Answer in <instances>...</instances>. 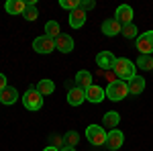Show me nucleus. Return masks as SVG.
Here are the masks:
<instances>
[{
	"label": "nucleus",
	"instance_id": "nucleus-2",
	"mask_svg": "<svg viewBox=\"0 0 153 151\" xmlns=\"http://www.w3.org/2000/svg\"><path fill=\"white\" fill-rule=\"evenodd\" d=\"M129 96V84L123 80H117V82H110L108 86H106V98H110V100H123V98H127Z\"/></svg>",
	"mask_w": 153,
	"mask_h": 151
},
{
	"label": "nucleus",
	"instance_id": "nucleus-15",
	"mask_svg": "<svg viewBox=\"0 0 153 151\" xmlns=\"http://www.w3.org/2000/svg\"><path fill=\"white\" fill-rule=\"evenodd\" d=\"M19 100V92H16V88H12V86H6L2 92H0V102L2 104H14Z\"/></svg>",
	"mask_w": 153,
	"mask_h": 151
},
{
	"label": "nucleus",
	"instance_id": "nucleus-16",
	"mask_svg": "<svg viewBox=\"0 0 153 151\" xmlns=\"http://www.w3.org/2000/svg\"><path fill=\"white\" fill-rule=\"evenodd\" d=\"M4 8H6V12H10V14H25L27 2H23V0H6Z\"/></svg>",
	"mask_w": 153,
	"mask_h": 151
},
{
	"label": "nucleus",
	"instance_id": "nucleus-5",
	"mask_svg": "<svg viewBox=\"0 0 153 151\" xmlns=\"http://www.w3.org/2000/svg\"><path fill=\"white\" fill-rule=\"evenodd\" d=\"M33 49H35L37 53H41V55H47V53H51L55 49V39H51L47 35L37 37L35 41H33Z\"/></svg>",
	"mask_w": 153,
	"mask_h": 151
},
{
	"label": "nucleus",
	"instance_id": "nucleus-19",
	"mask_svg": "<svg viewBox=\"0 0 153 151\" xmlns=\"http://www.w3.org/2000/svg\"><path fill=\"white\" fill-rule=\"evenodd\" d=\"M129 84V94H133V96H137V94H141L143 90H145V80L143 78H133L131 82H127Z\"/></svg>",
	"mask_w": 153,
	"mask_h": 151
},
{
	"label": "nucleus",
	"instance_id": "nucleus-29",
	"mask_svg": "<svg viewBox=\"0 0 153 151\" xmlns=\"http://www.w3.org/2000/svg\"><path fill=\"white\" fill-rule=\"evenodd\" d=\"M6 86H8V84H6V76H4V74H0V92H2Z\"/></svg>",
	"mask_w": 153,
	"mask_h": 151
},
{
	"label": "nucleus",
	"instance_id": "nucleus-27",
	"mask_svg": "<svg viewBox=\"0 0 153 151\" xmlns=\"http://www.w3.org/2000/svg\"><path fill=\"white\" fill-rule=\"evenodd\" d=\"M120 33L127 37V39H133V37H137V27L131 23V25H127V27H123V31H120Z\"/></svg>",
	"mask_w": 153,
	"mask_h": 151
},
{
	"label": "nucleus",
	"instance_id": "nucleus-24",
	"mask_svg": "<svg viewBox=\"0 0 153 151\" xmlns=\"http://www.w3.org/2000/svg\"><path fill=\"white\" fill-rule=\"evenodd\" d=\"M78 141H80V135H78L76 131H68V133L63 135V143H65V147H76Z\"/></svg>",
	"mask_w": 153,
	"mask_h": 151
},
{
	"label": "nucleus",
	"instance_id": "nucleus-13",
	"mask_svg": "<svg viewBox=\"0 0 153 151\" xmlns=\"http://www.w3.org/2000/svg\"><path fill=\"white\" fill-rule=\"evenodd\" d=\"M55 49H59L61 53H70L71 49H74V39H71V35H61L55 39Z\"/></svg>",
	"mask_w": 153,
	"mask_h": 151
},
{
	"label": "nucleus",
	"instance_id": "nucleus-17",
	"mask_svg": "<svg viewBox=\"0 0 153 151\" xmlns=\"http://www.w3.org/2000/svg\"><path fill=\"white\" fill-rule=\"evenodd\" d=\"M118 123H120V115H118L117 110H110V112H106L104 115V118H102V127H106V129H117L118 127Z\"/></svg>",
	"mask_w": 153,
	"mask_h": 151
},
{
	"label": "nucleus",
	"instance_id": "nucleus-18",
	"mask_svg": "<svg viewBox=\"0 0 153 151\" xmlns=\"http://www.w3.org/2000/svg\"><path fill=\"white\" fill-rule=\"evenodd\" d=\"M76 82H78V86H80L82 90H88V88L92 86V74L88 70H80L76 74Z\"/></svg>",
	"mask_w": 153,
	"mask_h": 151
},
{
	"label": "nucleus",
	"instance_id": "nucleus-20",
	"mask_svg": "<svg viewBox=\"0 0 153 151\" xmlns=\"http://www.w3.org/2000/svg\"><path fill=\"white\" fill-rule=\"evenodd\" d=\"M37 90H39L41 96H49V94H53V90H55V84L49 80V78H45V80H41L37 84Z\"/></svg>",
	"mask_w": 153,
	"mask_h": 151
},
{
	"label": "nucleus",
	"instance_id": "nucleus-30",
	"mask_svg": "<svg viewBox=\"0 0 153 151\" xmlns=\"http://www.w3.org/2000/svg\"><path fill=\"white\" fill-rule=\"evenodd\" d=\"M43 151H59V149H55V147H51V145H49V147H45Z\"/></svg>",
	"mask_w": 153,
	"mask_h": 151
},
{
	"label": "nucleus",
	"instance_id": "nucleus-11",
	"mask_svg": "<svg viewBox=\"0 0 153 151\" xmlns=\"http://www.w3.org/2000/svg\"><path fill=\"white\" fill-rule=\"evenodd\" d=\"M86 100V90H82L80 86H74L71 90H68V104L80 106Z\"/></svg>",
	"mask_w": 153,
	"mask_h": 151
},
{
	"label": "nucleus",
	"instance_id": "nucleus-4",
	"mask_svg": "<svg viewBox=\"0 0 153 151\" xmlns=\"http://www.w3.org/2000/svg\"><path fill=\"white\" fill-rule=\"evenodd\" d=\"M23 104L27 110H39L43 106V96L39 94L37 88H29L27 92L23 94Z\"/></svg>",
	"mask_w": 153,
	"mask_h": 151
},
{
	"label": "nucleus",
	"instance_id": "nucleus-26",
	"mask_svg": "<svg viewBox=\"0 0 153 151\" xmlns=\"http://www.w3.org/2000/svg\"><path fill=\"white\" fill-rule=\"evenodd\" d=\"M49 143H51V147H55V149H65V143H63V137H59V135H51L49 137Z\"/></svg>",
	"mask_w": 153,
	"mask_h": 151
},
{
	"label": "nucleus",
	"instance_id": "nucleus-7",
	"mask_svg": "<svg viewBox=\"0 0 153 151\" xmlns=\"http://www.w3.org/2000/svg\"><path fill=\"white\" fill-rule=\"evenodd\" d=\"M114 21H117V23H120V27L131 25V23H133V8H131L129 4L118 6L117 12H114Z\"/></svg>",
	"mask_w": 153,
	"mask_h": 151
},
{
	"label": "nucleus",
	"instance_id": "nucleus-1",
	"mask_svg": "<svg viewBox=\"0 0 153 151\" xmlns=\"http://www.w3.org/2000/svg\"><path fill=\"white\" fill-rule=\"evenodd\" d=\"M114 74L118 76V80L123 82H131L133 78H137V65L127 57H120L117 59V63H114Z\"/></svg>",
	"mask_w": 153,
	"mask_h": 151
},
{
	"label": "nucleus",
	"instance_id": "nucleus-10",
	"mask_svg": "<svg viewBox=\"0 0 153 151\" xmlns=\"http://www.w3.org/2000/svg\"><path fill=\"white\" fill-rule=\"evenodd\" d=\"M106 96V90L102 88V86H96V84H92L88 90H86V100L88 102H92V104H98V102H102Z\"/></svg>",
	"mask_w": 153,
	"mask_h": 151
},
{
	"label": "nucleus",
	"instance_id": "nucleus-28",
	"mask_svg": "<svg viewBox=\"0 0 153 151\" xmlns=\"http://www.w3.org/2000/svg\"><path fill=\"white\" fill-rule=\"evenodd\" d=\"M94 6H96L94 0H80V8H82L84 12H86V10H92Z\"/></svg>",
	"mask_w": 153,
	"mask_h": 151
},
{
	"label": "nucleus",
	"instance_id": "nucleus-6",
	"mask_svg": "<svg viewBox=\"0 0 153 151\" xmlns=\"http://www.w3.org/2000/svg\"><path fill=\"white\" fill-rule=\"evenodd\" d=\"M137 49L141 55H153V31H147L137 37Z\"/></svg>",
	"mask_w": 153,
	"mask_h": 151
},
{
	"label": "nucleus",
	"instance_id": "nucleus-31",
	"mask_svg": "<svg viewBox=\"0 0 153 151\" xmlns=\"http://www.w3.org/2000/svg\"><path fill=\"white\" fill-rule=\"evenodd\" d=\"M61 151H76L74 147H65V149H61Z\"/></svg>",
	"mask_w": 153,
	"mask_h": 151
},
{
	"label": "nucleus",
	"instance_id": "nucleus-14",
	"mask_svg": "<svg viewBox=\"0 0 153 151\" xmlns=\"http://www.w3.org/2000/svg\"><path fill=\"white\" fill-rule=\"evenodd\" d=\"M123 31V27H120V23H117L114 19H106L104 23H102V33H104L106 37H114L118 35Z\"/></svg>",
	"mask_w": 153,
	"mask_h": 151
},
{
	"label": "nucleus",
	"instance_id": "nucleus-8",
	"mask_svg": "<svg viewBox=\"0 0 153 151\" xmlns=\"http://www.w3.org/2000/svg\"><path fill=\"white\" fill-rule=\"evenodd\" d=\"M123 143H125V135H123V131H117V129H112V131H108V137H106V147L112 151H117L123 147Z\"/></svg>",
	"mask_w": 153,
	"mask_h": 151
},
{
	"label": "nucleus",
	"instance_id": "nucleus-23",
	"mask_svg": "<svg viewBox=\"0 0 153 151\" xmlns=\"http://www.w3.org/2000/svg\"><path fill=\"white\" fill-rule=\"evenodd\" d=\"M137 68H141L145 71L153 70V55H141V57L137 59Z\"/></svg>",
	"mask_w": 153,
	"mask_h": 151
},
{
	"label": "nucleus",
	"instance_id": "nucleus-12",
	"mask_svg": "<svg viewBox=\"0 0 153 151\" xmlns=\"http://www.w3.org/2000/svg\"><path fill=\"white\" fill-rule=\"evenodd\" d=\"M70 27L71 29H82L84 23H86V12L82 10V8H76V10L70 12Z\"/></svg>",
	"mask_w": 153,
	"mask_h": 151
},
{
	"label": "nucleus",
	"instance_id": "nucleus-9",
	"mask_svg": "<svg viewBox=\"0 0 153 151\" xmlns=\"http://www.w3.org/2000/svg\"><path fill=\"white\" fill-rule=\"evenodd\" d=\"M117 59L118 57H114V53H110V51H102V53L96 55V63H98L100 70H114Z\"/></svg>",
	"mask_w": 153,
	"mask_h": 151
},
{
	"label": "nucleus",
	"instance_id": "nucleus-22",
	"mask_svg": "<svg viewBox=\"0 0 153 151\" xmlns=\"http://www.w3.org/2000/svg\"><path fill=\"white\" fill-rule=\"evenodd\" d=\"M25 19L31 23V21H35L37 16H39V10H37V4H35V0H29L27 2V10H25V14H23Z\"/></svg>",
	"mask_w": 153,
	"mask_h": 151
},
{
	"label": "nucleus",
	"instance_id": "nucleus-3",
	"mask_svg": "<svg viewBox=\"0 0 153 151\" xmlns=\"http://www.w3.org/2000/svg\"><path fill=\"white\" fill-rule=\"evenodd\" d=\"M106 137H108V133H104V127H100V125H88V129H86V139L90 141L94 147L104 145Z\"/></svg>",
	"mask_w": 153,
	"mask_h": 151
},
{
	"label": "nucleus",
	"instance_id": "nucleus-25",
	"mask_svg": "<svg viewBox=\"0 0 153 151\" xmlns=\"http://www.w3.org/2000/svg\"><path fill=\"white\" fill-rule=\"evenodd\" d=\"M59 6L71 12V10H76V8H80V0H61V2H59Z\"/></svg>",
	"mask_w": 153,
	"mask_h": 151
},
{
	"label": "nucleus",
	"instance_id": "nucleus-21",
	"mask_svg": "<svg viewBox=\"0 0 153 151\" xmlns=\"http://www.w3.org/2000/svg\"><path fill=\"white\" fill-rule=\"evenodd\" d=\"M45 35L51 37V39H57L61 35V29H59L57 21H47V25H45Z\"/></svg>",
	"mask_w": 153,
	"mask_h": 151
}]
</instances>
